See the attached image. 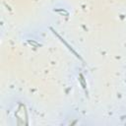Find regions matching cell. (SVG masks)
Here are the masks:
<instances>
[{"instance_id":"6da1fadb","label":"cell","mask_w":126,"mask_h":126,"mask_svg":"<svg viewBox=\"0 0 126 126\" xmlns=\"http://www.w3.org/2000/svg\"><path fill=\"white\" fill-rule=\"evenodd\" d=\"M51 30H52V29H51ZM52 31H53V30H52ZM53 33H54V34H55V35H56V36H57V37H59V39H60V40H61V41H62V42L64 43V45H66V46L68 47V49H69V50H71V52H73V53L75 54V56H76V57H77V58H79V59H81V60H82V58L80 57V55H79V54H78L77 52H76V51L74 50V49H73L72 47H71V46H70V45H68V43H67L66 41H64V40L62 39V37H60L59 35H57V34H56V33H55V31H53Z\"/></svg>"},{"instance_id":"7a4b0ae2","label":"cell","mask_w":126,"mask_h":126,"mask_svg":"<svg viewBox=\"0 0 126 126\" xmlns=\"http://www.w3.org/2000/svg\"><path fill=\"white\" fill-rule=\"evenodd\" d=\"M79 82H80V84H81L82 88H83V90L86 92V95H88V91H87V83H86V80H85L84 75L82 74V73L79 74Z\"/></svg>"},{"instance_id":"277c9868","label":"cell","mask_w":126,"mask_h":126,"mask_svg":"<svg viewBox=\"0 0 126 126\" xmlns=\"http://www.w3.org/2000/svg\"><path fill=\"white\" fill-rule=\"evenodd\" d=\"M28 43H29V45H32L36 46V47H37V46H41V45H40V43H37V41H28Z\"/></svg>"},{"instance_id":"3957f363","label":"cell","mask_w":126,"mask_h":126,"mask_svg":"<svg viewBox=\"0 0 126 126\" xmlns=\"http://www.w3.org/2000/svg\"><path fill=\"white\" fill-rule=\"evenodd\" d=\"M54 12H56V13H59L60 15H65V16H69V13L67 12L65 9H54L53 10Z\"/></svg>"}]
</instances>
